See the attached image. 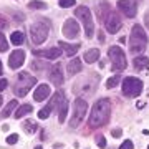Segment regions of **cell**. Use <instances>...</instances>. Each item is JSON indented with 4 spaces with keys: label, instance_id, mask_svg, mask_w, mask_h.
Wrapping results in <instances>:
<instances>
[{
    "label": "cell",
    "instance_id": "cell-32",
    "mask_svg": "<svg viewBox=\"0 0 149 149\" xmlns=\"http://www.w3.org/2000/svg\"><path fill=\"white\" fill-rule=\"evenodd\" d=\"M17 141H18V134H10L7 138V144H15Z\"/></svg>",
    "mask_w": 149,
    "mask_h": 149
},
{
    "label": "cell",
    "instance_id": "cell-25",
    "mask_svg": "<svg viewBox=\"0 0 149 149\" xmlns=\"http://www.w3.org/2000/svg\"><path fill=\"white\" fill-rule=\"evenodd\" d=\"M52 111H53V104H52V101H50L47 106L42 108V109L38 111V118H40V119H47V118L50 116V113H52Z\"/></svg>",
    "mask_w": 149,
    "mask_h": 149
},
{
    "label": "cell",
    "instance_id": "cell-8",
    "mask_svg": "<svg viewBox=\"0 0 149 149\" xmlns=\"http://www.w3.org/2000/svg\"><path fill=\"white\" fill-rule=\"evenodd\" d=\"M86 109H88V103L83 100V98H76L73 103V114L70 118V126L71 128H76L81 121H83V118L86 114Z\"/></svg>",
    "mask_w": 149,
    "mask_h": 149
},
{
    "label": "cell",
    "instance_id": "cell-23",
    "mask_svg": "<svg viewBox=\"0 0 149 149\" xmlns=\"http://www.w3.org/2000/svg\"><path fill=\"white\" fill-rule=\"evenodd\" d=\"M15 108H17V100H12V101H8V103H7V106L3 108V111H2V116H3V118H8Z\"/></svg>",
    "mask_w": 149,
    "mask_h": 149
},
{
    "label": "cell",
    "instance_id": "cell-26",
    "mask_svg": "<svg viewBox=\"0 0 149 149\" xmlns=\"http://www.w3.org/2000/svg\"><path fill=\"white\" fill-rule=\"evenodd\" d=\"M28 8H33V10H45V8H47V3H45V2H40V0H32V2H28Z\"/></svg>",
    "mask_w": 149,
    "mask_h": 149
},
{
    "label": "cell",
    "instance_id": "cell-37",
    "mask_svg": "<svg viewBox=\"0 0 149 149\" xmlns=\"http://www.w3.org/2000/svg\"><path fill=\"white\" fill-rule=\"evenodd\" d=\"M35 149H43V148H42V146H37V148H35Z\"/></svg>",
    "mask_w": 149,
    "mask_h": 149
},
{
    "label": "cell",
    "instance_id": "cell-27",
    "mask_svg": "<svg viewBox=\"0 0 149 149\" xmlns=\"http://www.w3.org/2000/svg\"><path fill=\"white\" fill-rule=\"evenodd\" d=\"M37 123L35 121H30V119H28V121H25L23 123V129H25V131H27V133H30V134H33L35 133V131H37Z\"/></svg>",
    "mask_w": 149,
    "mask_h": 149
},
{
    "label": "cell",
    "instance_id": "cell-7",
    "mask_svg": "<svg viewBox=\"0 0 149 149\" xmlns=\"http://www.w3.org/2000/svg\"><path fill=\"white\" fill-rule=\"evenodd\" d=\"M30 37H32V42L35 45H42L48 38V23L45 20L35 22L30 27Z\"/></svg>",
    "mask_w": 149,
    "mask_h": 149
},
{
    "label": "cell",
    "instance_id": "cell-1",
    "mask_svg": "<svg viewBox=\"0 0 149 149\" xmlns=\"http://www.w3.org/2000/svg\"><path fill=\"white\" fill-rule=\"evenodd\" d=\"M109 116H111V104H109V100L101 98V100H98V101L95 103L88 123H90L91 128H100V126H104V124L109 121Z\"/></svg>",
    "mask_w": 149,
    "mask_h": 149
},
{
    "label": "cell",
    "instance_id": "cell-33",
    "mask_svg": "<svg viewBox=\"0 0 149 149\" xmlns=\"http://www.w3.org/2000/svg\"><path fill=\"white\" fill-rule=\"evenodd\" d=\"M96 141H98V146H100V148H106V139H104V136L100 134V136L96 138Z\"/></svg>",
    "mask_w": 149,
    "mask_h": 149
},
{
    "label": "cell",
    "instance_id": "cell-36",
    "mask_svg": "<svg viewBox=\"0 0 149 149\" xmlns=\"http://www.w3.org/2000/svg\"><path fill=\"white\" fill-rule=\"evenodd\" d=\"M0 74H2V61H0Z\"/></svg>",
    "mask_w": 149,
    "mask_h": 149
},
{
    "label": "cell",
    "instance_id": "cell-13",
    "mask_svg": "<svg viewBox=\"0 0 149 149\" xmlns=\"http://www.w3.org/2000/svg\"><path fill=\"white\" fill-rule=\"evenodd\" d=\"M33 53L37 56H43V58H48V60H56L61 55V50L56 47H52V48H47V50H35Z\"/></svg>",
    "mask_w": 149,
    "mask_h": 149
},
{
    "label": "cell",
    "instance_id": "cell-15",
    "mask_svg": "<svg viewBox=\"0 0 149 149\" xmlns=\"http://www.w3.org/2000/svg\"><path fill=\"white\" fill-rule=\"evenodd\" d=\"M50 81L53 83V85L60 86L63 85V74H61V70H60L58 65H55V66H52V70H50Z\"/></svg>",
    "mask_w": 149,
    "mask_h": 149
},
{
    "label": "cell",
    "instance_id": "cell-4",
    "mask_svg": "<svg viewBox=\"0 0 149 149\" xmlns=\"http://www.w3.org/2000/svg\"><path fill=\"white\" fill-rule=\"evenodd\" d=\"M74 15L78 17L83 23V28H85V35L88 38H91L95 35V22H93V17H91V10L88 7L81 5L74 10Z\"/></svg>",
    "mask_w": 149,
    "mask_h": 149
},
{
    "label": "cell",
    "instance_id": "cell-6",
    "mask_svg": "<svg viewBox=\"0 0 149 149\" xmlns=\"http://www.w3.org/2000/svg\"><path fill=\"white\" fill-rule=\"evenodd\" d=\"M121 91H123V95L128 96V98H136L143 91V81L138 80V78H134V76H128V78L123 80Z\"/></svg>",
    "mask_w": 149,
    "mask_h": 149
},
{
    "label": "cell",
    "instance_id": "cell-17",
    "mask_svg": "<svg viewBox=\"0 0 149 149\" xmlns=\"http://www.w3.org/2000/svg\"><path fill=\"white\" fill-rule=\"evenodd\" d=\"M66 70H68V74H78L81 70H83V63H81V60L80 58H73L71 61H68Z\"/></svg>",
    "mask_w": 149,
    "mask_h": 149
},
{
    "label": "cell",
    "instance_id": "cell-20",
    "mask_svg": "<svg viewBox=\"0 0 149 149\" xmlns=\"http://www.w3.org/2000/svg\"><path fill=\"white\" fill-rule=\"evenodd\" d=\"M133 65L136 70H146L149 68V58H146V56H134Z\"/></svg>",
    "mask_w": 149,
    "mask_h": 149
},
{
    "label": "cell",
    "instance_id": "cell-29",
    "mask_svg": "<svg viewBox=\"0 0 149 149\" xmlns=\"http://www.w3.org/2000/svg\"><path fill=\"white\" fill-rule=\"evenodd\" d=\"M8 50V42H7L5 35L0 32V52H7Z\"/></svg>",
    "mask_w": 149,
    "mask_h": 149
},
{
    "label": "cell",
    "instance_id": "cell-21",
    "mask_svg": "<svg viewBox=\"0 0 149 149\" xmlns=\"http://www.w3.org/2000/svg\"><path fill=\"white\" fill-rule=\"evenodd\" d=\"M66 114H68V101H66V98H65L63 101H61V104H60V108H58V121L65 123Z\"/></svg>",
    "mask_w": 149,
    "mask_h": 149
},
{
    "label": "cell",
    "instance_id": "cell-38",
    "mask_svg": "<svg viewBox=\"0 0 149 149\" xmlns=\"http://www.w3.org/2000/svg\"><path fill=\"white\" fill-rule=\"evenodd\" d=\"M0 106H2V98H0Z\"/></svg>",
    "mask_w": 149,
    "mask_h": 149
},
{
    "label": "cell",
    "instance_id": "cell-3",
    "mask_svg": "<svg viewBox=\"0 0 149 149\" xmlns=\"http://www.w3.org/2000/svg\"><path fill=\"white\" fill-rule=\"evenodd\" d=\"M35 83H37V78H35V76H30L27 71H20L18 76H17L15 86H13V93H15V96L17 98L25 96Z\"/></svg>",
    "mask_w": 149,
    "mask_h": 149
},
{
    "label": "cell",
    "instance_id": "cell-19",
    "mask_svg": "<svg viewBox=\"0 0 149 149\" xmlns=\"http://www.w3.org/2000/svg\"><path fill=\"white\" fill-rule=\"evenodd\" d=\"M33 111V108L30 106V104H22V106L17 108V111L13 113V116H15V119H20V118L27 116V114H30V113Z\"/></svg>",
    "mask_w": 149,
    "mask_h": 149
},
{
    "label": "cell",
    "instance_id": "cell-10",
    "mask_svg": "<svg viewBox=\"0 0 149 149\" xmlns=\"http://www.w3.org/2000/svg\"><path fill=\"white\" fill-rule=\"evenodd\" d=\"M121 20H119V17L116 15V13H113V12H109L108 13V17L104 18V27H106V30L109 33H118L119 32V28H121Z\"/></svg>",
    "mask_w": 149,
    "mask_h": 149
},
{
    "label": "cell",
    "instance_id": "cell-9",
    "mask_svg": "<svg viewBox=\"0 0 149 149\" xmlns=\"http://www.w3.org/2000/svg\"><path fill=\"white\" fill-rule=\"evenodd\" d=\"M61 32H63V35L66 38H76L80 35V25H78V22H74L73 18H68V20L63 23Z\"/></svg>",
    "mask_w": 149,
    "mask_h": 149
},
{
    "label": "cell",
    "instance_id": "cell-22",
    "mask_svg": "<svg viewBox=\"0 0 149 149\" xmlns=\"http://www.w3.org/2000/svg\"><path fill=\"white\" fill-rule=\"evenodd\" d=\"M65 100V95H63V91H56L53 95V98H52V104H53V109L56 108L58 109L60 104H61V101Z\"/></svg>",
    "mask_w": 149,
    "mask_h": 149
},
{
    "label": "cell",
    "instance_id": "cell-24",
    "mask_svg": "<svg viewBox=\"0 0 149 149\" xmlns=\"http://www.w3.org/2000/svg\"><path fill=\"white\" fill-rule=\"evenodd\" d=\"M10 42L13 43V45H22V43L25 42V35L22 32H13L10 35Z\"/></svg>",
    "mask_w": 149,
    "mask_h": 149
},
{
    "label": "cell",
    "instance_id": "cell-2",
    "mask_svg": "<svg viewBox=\"0 0 149 149\" xmlns=\"http://www.w3.org/2000/svg\"><path fill=\"white\" fill-rule=\"evenodd\" d=\"M148 47V35L141 25H133L131 28V37H129V52L133 55L143 53Z\"/></svg>",
    "mask_w": 149,
    "mask_h": 149
},
{
    "label": "cell",
    "instance_id": "cell-34",
    "mask_svg": "<svg viewBox=\"0 0 149 149\" xmlns=\"http://www.w3.org/2000/svg\"><path fill=\"white\" fill-rule=\"evenodd\" d=\"M7 85H8V81H7L5 78H3V80H0V93H2V91L7 88Z\"/></svg>",
    "mask_w": 149,
    "mask_h": 149
},
{
    "label": "cell",
    "instance_id": "cell-16",
    "mask_svg": "<svg viewBox=\"0 0 149 149\" xmlns=\"http://www.w3.org/2000/svg\"><path fill=\"white\" fill-rule=\"evenodd\" d=\"M83 60H85L88 65L96 63V61L100 60V50H98V48H90L88 52H85V55H83Z\"/></svg>",
    "mask_w": 149,
    "mask_h": 149
},
{
    "label": "cell",
    "instance_id": "cell-31",
    "mask_svg": "<svg viewBox=\"0 0 149 149\" xmlns=\"http://www.w3.org/2000/svg\"><path fill=\"white\" fill-rule=\"evenodd\" d=\"M134 148V144H133V141H124V143L121 144V146H119V149H133Z\"/></svg>",
    "mask_w": 149,
    "mask_h": 149
},
{
    "label": "cell",
    "instance_id": "cell-14",
    "mask_svg": "<svg viewBox=\"0 0 149 149\" xmlns=\"http://www.w3.org/2000/svg\"><path fill=\"white\" fill-rule=\"evenodd\" d=\"M50 91H52V88L48 85H38V88L35 90V93H33V100L35 101H43V100H47L48 96H50Z\"/></svg>",
    "mask_w": 149,
    "mask_h": 149
},
{
    "label": "cell",
    "instance_id": "cell-30",
    "mask_svg": "<svg viewBox=\"0 0 149 149\" xmlns=\"http://www.w3.org/2000/svg\"><path fill=\"white\" fill-rule=\"evenodd\" d=\"M76 2L74 0H60L58 2V5L61 7V8H68V7H73Z\"/></svg>",
    "mask_w": 149,
    "mask_h": 149
},
{
    "label": "cell",
    "instance_id": "cell-5",
    "mask_svg": "<svg viewBox=\"0 0 149 149\" xmlns=\"http://www.w3.org/2000/svg\"><path fill=\"white\" fill-rule=\"evenodd\" d=\"M108 58L111 61V68L113 71H123V70L126 68V56H124V52H123V48L119 47H109L108 50Z\"/></svg>",
    "mask_w": 149,
    "mask_h": 149
},
{
    "label": "cell",
    "instance_id": "cell-12",
    "mask_svg": "<svg viewBox=\"0 0 149 149\" xmlns=\"http://www.w3.org/2000/svg\"><path fill=\"white\" fill-rule=\"evenodd\" d=\"M25 61V52H22V50H15V52H12L10 56H8V66L12 70H17L20 68L22 65Z\"/></svg>",
    "mask_w": 149,
    "mask_h": 149
},
{
    "label": "cell",
    "instance_id": "cell-11",
    "mask_svg": "<svg viewBox=\"0 0 149 149\" xmlns=\"http://www.w3.org/2000/svg\"><path fill=\"white\" fill-rule=\"evenodd\" d=\"M118 8L128 17V18H133L138 13V8H136V3L133 0H118Z\"/></svg>",
    "mask_w": 149,
    "mask_h": 149
},
{
    "label": "cell",
    "instance_id": "cell-18",
    "mask_svg": "<svg viewBox=\"0 0 149 149\" xmlns=\"http://www.w3.org/2000/svg\"><path fill=\"white\" fill-rule=\"evenodd\" d=\"M58 47L60 48H65V53L68 55V56H73V55L78 53V50L81 48V45H80V43H73V45H70V43H66V42H60Z\"/></svg>",
    "mask_w": 149,
    "mask_h": 149
},
{
    "label": "cell",
    "instance_id": "cell-28",
    "mask_svg": "<svg viewBox=\"0 0 149 149\" xmlns=\"http://www.w3.org/2000/svg\"><path fill=\"white\" fill-rule=\"evenodd\" d=\"M119 81H121V76H119V74H114L113 78H109V80L106 81V88H114V86H118Z\"/></svg>",
    "mask_w": 149,
    "mask_h": 149
},
{
    "label": "cell",
    "instance_id": "cell-35",
    "mask_svg": "<svg viewBox=\"0 0 149 149\" xmlns=\"http://www.w3.org/2000/svg\"><path fill=\"white\" fill-rule=\"evenodd\" d=\"M113 136H114V138H119V136H121V134H123V131H121V129H113Z\"/></svg>",
    "mask_w": 149,
    "mask_h": 149
}]
</instances>
